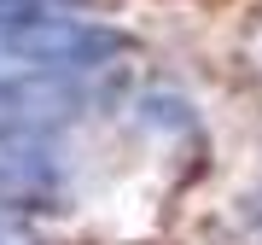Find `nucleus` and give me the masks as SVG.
Wrapping results in <instances>:
<instances>
[{
  "label": "nucleus",
  "mask_w": 262,
  "mask_h": 245,
  "mask_svg": "<svg viewBox=\"0 0 262 245\" xmlns=\"http://www.w3.org/2000/svg\"><path fill=\"white\" fill-rule=\"evenodd\" d=\"M70 193V170L35 129H0V210H53Z\"/></svg>",
  "instance_id": "nucleus-1"
},
{
  "label": "nucleus",
  "mask_w": 262,
  "mask_h": 245,
  "mask_svg": "<svg viewBox=\"0 0 262 245\" xmlns=\"http://www.w3.org/2000/svg\"><path fill=\"white\" fill-rule=\"evenodd\" d=\"M99 0H0V29L47 24V18H94Z\"/></svg>",
  "instance_id": "nucleus-2"
},
{
  "label": "nucleus",
  "mask_w": 262,
  "mask_h": 245,
  "mask_svg": "<svg viewBox=\"0 0 262 245\" xmlns=\"http://www.w3.org/2000/svg\"><path fill=\"white\" fill-rule=\"evenodd\" d=\"M0 245H35V234H29L12 210H0Z\"/></svg>",
  "instance_id": "nucleus-3"
}]
</instances>
